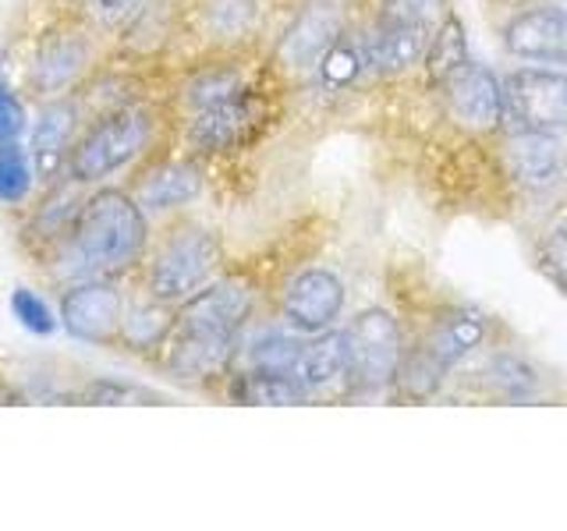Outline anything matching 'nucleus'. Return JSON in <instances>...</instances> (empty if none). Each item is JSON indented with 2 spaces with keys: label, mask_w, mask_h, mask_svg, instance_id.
<instances>
[{
  "label": "nucleus",
  "mask_w": 567,
  "mask_h": 531,
  "mask_svg": "<svg viewBox=\"0 0 567 531\" xmlns=\"http://www.w3.org/2000/svg\"><path fill=\"white\" fill-rule=\"evenodd\" d=\"M256 309V283L248 277L209 280L174 312V330L167 336V368L188 383L224 376L235 362L238 336Z\"/></svg>",
  "instance_id": "1"
},
{
  "label": "nucleus",
  "mask_w": 567,
  "mask_h": 531,
  "mask_svg": "<svg viewBox=\"0 0 567 531\" xmlns=\"http://www.w3.org/2000/svg\"><path fill=\"white\" fill-rule=\"evenodd\" d=\"M58 273L68 280H114L146 262L150 212L124 188L85 195L71 235L53 248Z\"/></svg>",
  "instance_id": "2"
},
{
  "label": "nucleus",
  "mask_w": 567,
  "mask_h": 531,
  "mask_svg": "<svg viewBox=\"0 0 567 531\" xmlns=\"http://www.w3.org/2000/svg\"><path fill=\"white\" fill-rule=\"evenodd\" d=\"M156 132V114L146 103H121L100 111L85 132H79L75 146L68 153V177L79 185H100L114 177L150 149Z\"/></svg>",
  "instance_id": "3"
},
{
  "label": "nucleus",
  "mask_w": 567,
  "mask_h": 531,
  "mask_svg": "<svg viewBox=\"0 0 567 531\" xmlns=\"http://www.w3.org/2000/svg\"><path fill=\"white\" fill-rule=\"evenodd\" d=\"M220 266H224L220 238L199 223H182L146 259V294L177 309L195 291H203L217 277Z\"/></svg>",
  "instance_id": "4"
},
{
  "label": "nucleus",
  "mask_w": 567,
  "mask_h": 531,
  "mask_svg": "<svg viewBox=\"0 0 567 531\" xmlns=\"http://www.w3.org/2000/svg\"><path fill=\"white\" fill-rule=\"evenodd\" d=\"M501 132L564 135L567 75L549 67H514L501 79Z\"/></svg>",
  "instance_id": "5"
},
{
  "label": "nucleus",
  "mask_w": 567,
  "mask_h": 531,
  "mask_svg": "<svg viewBox=\"0 0 567 531\" xmlns=\"http://www.w3.org/2000/svg\"><path fill=\"white\" fill-rule=\"evenodd\" d=\"M348 333V354H351V372L348 386L359 394H377V389L394 386L401 354H404V333L394 312L380 305L362 309L351 319Z\"/></svg>",
  "instance_id": "6"
},
{
  "label": "nucleus",
  "mask_w": 567,
  "mask_h": 531,
  "mask_svg": "<svg viewBox=\"0 0 567 531\" xmlns=\"http://www.w3.org/2000/svg\"><path fill=\"white\" fill-rule=\"evenodd\" d=\"M93 61H96V46L89 25L47 29L32 46L25 82L40 100L68 96L85 82V75L93 71Z\"/></svg>",
  "instance_id": "7"
},
{
  "label": "nucleus",
  "mask_w": 567,
  "mask_h": 531,
  "mask_svg": "<svg viewBox=\"0 0 567 531\" xmlns=\"http://www.w3.org/2000/svg\"><path fill=\"white\" fill-rule=\"evenodd\" d=\"M262 121H266V96L259 85H252L217 106L185 114L182 138L192 156L235 153V149H245L248 142L262 132Z\"/></svg>",
  "instance_id": "8"
},
{
  "label": "nucleus",
  "mask_w": 567,
  "mask_h": 531,
  "mask_svg": "<svg viewBox=\"0 0 567 531\" xmlns=\"http://www.w3.org/2000/svg\"><path fill=\"white\" fill-rule=\"evenodd\" d=\"M344 29H348V14L341 0H306L274 46V71L288 79L312 75L316 64L341 40Z\"/></svg>",
  "instance_id": "9"
},
{
  "label": "nucleus",
  "mask_w": 567,
  "mask_h": 531,
  "mask_svg": "<svg viewBox=\"0 0 567 531\" xmlns=\"http://www.w3.org/2000/svg\"><path fill=\"white\" fill-rule=\"evenodd\" d=\"M124 309L128 305L114 280H75L61 294V326L75 341L117 347Z\"/></svg>",
  "instance_id": "10"
},
{
  "label": "nucleus",
  "mask_w": 567,
  "mask_h": 531,
  "mask_svg": "<svg viewBox=\"0 0 567 531\" xmlns=\"http://www.w3.org/2000/svg\"><path fill=\"white\" fill-rule=\"evenodd\" d=\"M436 93L443 96V117L454 128L472 138L501 135V79L486 64L468 61Z\"/></svg>",
  "instance_id": "11"
},
{
  "label": "nucleus",
  "mask_w": 567,
  "mask_h": 531,
  "mask_svg": "<svg viewBox=\"0 0 567 531\" xmlns=\"http://www.w3.org/2000/svg\"><path fill=\"white\" fill-rule=\"evenodd\" d=\"M344 280L323 266L298 270L280 291V315L295 333L316 336L330 330L344 312Z\"/></svg>",
  "instance_id": "12"
},
{
  "label": "nucleus",
  "mask_w": 567,
  "mask_h": 531,
  "mask_svg": "<svg viewBox=\"0 0 567 531\" xmlns=\"http://www.w3.org/2000/svg\"><path fill=\"white\" fill-rule=\"evenodd\" d=\"M501 174L525 195L554 191L567 174V149L560 135L501 132Z\"/></svg>",
  "instance_id": "13"
},
{
  "label": "nucleus",
  "mask_w": 567,
  "mask_h": 531,
  "mask_svg": "<svg viewBox=\"0 0 567 531\" xmlns=\"http://www.w3.org/2000/svg\"><path fill=\"white\" fill-rule=\"evenodd\" d=\"M501 43L518 61L567 67V8L557 4L518 8L501 29Z\"/></svg>",
  "instance_id": "14"
},
{
  "label": "nucleus",
  "mask_w": 567,
  "mask_h": 531,
  "mask_svg": "<svg viewBox=\"0 0 567 531\" xmlns=\"http://www.w3.org/2000/svg\"><path fill=\"white\" fill-rule=\"evenodd\" d=\"M82 132V106L71 96H53L40 106L29 132V156L35 177H58L68 164V153Z\"/></svg>",
  "instance_id": "15"
},
{
  "label": "nucleus",
  "mask_w": 567,
  "mask_h": 531,
  "mask_svg": "<svg viewBox=\"0 0 567 531\" xmlns=\"http://www.w3.org/2000/svg\"><path fill=\"white\" fill-rule=\"evenodd\" d=\"M433 29L412 22H390V18H372V25L362 29L369 71L377 79H401L422 64V53L430 46Z\"/></svg>",
  "instance_id": "16"
},
{
  "label": "nucleus",
  "mask_w": 567,
  "mask_h": 531,
  "mask_svg": "<svg viewBox=\"0 0 567 531\" xmlns=\"http://www.w3.org/2000/svg\"><path fill=\"white\" fill-rule=\"evenodd\" d=\"M486 336H489V319L483 312L472 305H451V309L436 312L430 319V326H425L412 344L425 347L443 368L451 372L454 365L465 362L468 354L483 347Z\"/></svg>",
  "instance_id": "17"
},
{
  "label": "nucleus",
  "mask_w": 567,
  "mask_h": 531,
  "mask_svg": "<svg viewBox=\"0 0 567 531\" xmlns=\"http://www.w3.org/2000/svg\"><path fill=\"white\" fill-rule=\"evenodd\" d=\"M203 191V167L199 156H182V159H156L142 177H135L132 195L146 212H167L192 202Z\"/></svg>",
  "instance_id": "18"
},
{
  "label": "nucleus",
  "mask_w": 567,
  "mask_h": 531,
  "mask_svg": "<svg viewBox=\"0 0 567 531\" xmlns=\"http://www.w3.org/2000/svg\"><path fill=\"white\" fill-rule=\"evenodd\" d=\"M351 372V354H348V333L344 330H323L312 341L301 344L295 379L301 383L306 394H323V389L348 383Z\"/></svg>",
  "instance_id": "19"
},
{
  "label": "nucleus",
  "mask_w": 567,
  "mask_h": 531,
  "mask_svg": "<svg viewBox=\"0 0 567 531\" xmlns=\"http://www.w3.org/2000/svg\"><path fill=\"white\" fill-rule=\"evenodd\" d=\"M252 75H248V67L235 58L227 61H209V64H199L195 71H188V79L177 88V106H182L185 114H195V111H206V106H217L230 96L245 93V88H252Z\"/></svg>",
  "instance_id": "20"
},
{
  "label": "nucleus",
  "mask_w": 567,
  "mask_h": 531,
  "mask_svg": "<svg viewBox=\"0 0 567 531\" xmlns=\"http://www.w3.org/2000/svg\"><path fill=\"white\" fill-rule=\"evenodd\" d=\"M79 181L75 177H68V185L58 181L50 188L47 199L35 206L32 212V223L25 227V238L35 241V244H43V248H58L68 235H71V227H75L79 220V212H82V202L75 195Z\"/></svg>",
  "instance_id": "21"
},
{
  "label": "nucleus",
  "mask_w": 567,
  "mask_h": 531,
  "mask_svg": "<svg viewBox=\"0 0 567 531\" xmlns=\"http://www.w3.org/2000/svg\"><path fill=\"white\" fill-rule=\"evenodd\" d=\"M472 58H468V35H465V25H461V18L451 11L443 22L433 29L430 35V46L422 53V75H425V88L436 93V88L447 82L454 71L465 67Z\"/></svg>",
  "instance_id": "22"
},
{
  "label": "nucleus",
  "mask_w": 567,
  "mask_h": 531,
  "mask_svg": "<svg viewBox=\"0 0 567 531\" xmlns=\"http://www.w3.org/2000/svg\"><path fill=\"white\" fill-rule=\"evenodd\" d=\"M312 75L323 82L327 93H348V88L359 85L362 75H372L369 71V58H365V43H362V32H351L344 29L341 40H337L323 61L316 64Z\"/></svg>",
  "instance_id": "23"
},
{
  "label": "nucleus",
  "mask_w": 567,
  "mask_h": 531,
  "mask_svg": "<svg viewBox=\"0 0 567 531\" xmlns=\"http://www.w3.org/2000/svg\"><path fill=\"white\" fill-rule=\"evenodd\" d=\"M174 305H164V301H138V305L124 309V323H121V344L117 347H128V351H156L167 344V336L174 330Z\"/></svg>",
  "instance_id": "24"
},
{
  "label": "nucleus",
  "mask_w": 567,
  "mask_h": 531,
  "mask_svg": "<svg viewBox=\"0 0 567 531\" xmlns=\"http://www.w3.org/2000/svg\"><path fill=\"white\" fill-rule=\"evenodd\" d=\"M203 32L213 43L235 46L259 25V0H203Z\"/></svg>",
  "instance_id": "25"
},
{
  "label": "nucleus",
  "mask_w": 567,
  "mask_h": 531,
  "mask_svg": "<svg viewBox=\"0 0 567 531\" xmlns=\"http://www.w3.org/2000/svg\"><path fill=\"white\" fill-rule=\"evenodd\" d=\"M483 383L489 386L493 397L501 400H532L539 394V376L522 354H511V351H496L493 358L483 365Z\"/></svg>",
  "instance_id": "26"
},
{
  "label": "nucleus",
  "mask_w": 567,
  "mask_h": 531,
  "mask_svg": "<svg viewBox=\"0 0 567 531\" xmlns=\"http://www.w3.org/2000/svg\"><path fill=\"white\" fill-rule=\"evenodd\" d=\"M159 0H82V18L93 32L128 35Z\"/></svg>",
  "instance_id": "27"
},
{
  "label": "nucleus",
  "mask_w": 567,
  "mask_h": 531,
  "mask_svg": "<svg viewBox=\"0 0 567 531\" xmlns=\"http://www.w3.org/2000/svg\"><path fill=\"white\" fill-rule=\"evenodd\" d=\"M230 397H238L241 404H301L309 394L301 389L295 376H280V372H252L230 386Z\"/></svg>",
  "instance_id": "28"
},
{
  "label": "nucleus",
  "mask_w": 567,
  "mask_h": 531,
  "mask_svg": "<svg viewBox=\"0 0 567 531\" xmlns=\"http://www.w3.org/2000/svg\"><path fill=\"white\" fill-rule=\"evenodd\" d=\"M35 188V167L29 149L18 142H0V202L22 206Z\"/></svg>",
  "instance_id": "29"
},
{
  "label": "nucleus",
  "mask_w": 567,
  "mask_h": 531,
  "mask_svg": "<svg viewBox=\"0 0 567 531\" xmlns=\"http://www.w3.org/2000/svg\"><path fill=\"white\" fill-rule=\"evenodd\" d=\"M301 344L306 341H298V336H288V333H266L252 347H248V365H252V372H280V376H295Z\"/></svg>",
  "instance_id": "30"
},
{
  "label": "nucleus",
  "mask_w": 567,
  "mask_h": 531,
  "mask_svg": "<svg viewBox=\"0 0 567 531\" xmlns=\"http://www.w3.org/2000/svg\"><path fill=\"white\" fill-rule=\"evenodd\" d=\"M532 266L567 298V227L564 223L543 230L536 238V244H532Z\"/></svg>",
  "instance_id": "31"
},
{
  "label": "nucleus",
  "mask_w": 567,
  "mask_h": 531,
  "mask_svg": "<svg viewBox=\"0 0 567 531\" xmlns=\"http://www.w3.org/2000/svg\"><path fill=\"white\" fill-rule=\"evenodd\" d=\"M447 14H451L447 0H377V18H390V22L436 29Z\"/></svg>",
  "instance_id": "32"
},
{
  "label": "nucleus",
  "mask_w": 567,
  "mask_h": 531,
  "mask_svg": "<svg viewBox=\"0 0 567 531\" xmlns=\"http://www.w3.org/2000/svg\"><path fill=\"white\" fill-rule=\"evenodd\" d=\"M11 312L22 323V330H29L32 336H50L61 326V319L53 315V309L47 305L43 294H35L32 288H14L11 291Z\"/></svg>",
  "instance_id": "33"
},
{
  "label": "nucleus",
  "mask_w": 567,
  "mask_h": 531,
  "mask_svg": "<svg viewBox=\"0 0 567 531\" xmlns=\"http://www.w3.org/2000/svg\"><path fill=\"white\" fill-rule=\"evenodd\" d=\"M25 132H29L25 103L18 100V93L8 85V79H0V142H18Z\"/></svg>",
  "instance_id": "34"
},
{
  "label": "nucleus",
  "mask_w": 567,
  "mask_h": 531,
  "mask_svg": "<svg viewBox=\"0 0 567 531\" xmlns=\"http://www.w3.org/2000/svg\"><path fill=\"white\" fill-rule=\"evenodd\" d=\"M82 400L89 404H146V400H159V394L153 389H138L128 383H114V379H100L82 394Z\"/></svg>",
  "instance_id": "35"
},
{
  "label": "nucleus",
  "mask_w": 567,
  "mask_h": 531,
  "mask_svg": "<svg viewBox=\"0 0 567 531\" xmlns=\"http://www.w3.org/2000/svg\"><path fill=\"white\" fill-rule=\"evenodd\" d=\"M489 4H496V8H507V11H518V8L536 4V0H489Z\"/></svg>",
  "instance_id": "36"
}]
</instances>
